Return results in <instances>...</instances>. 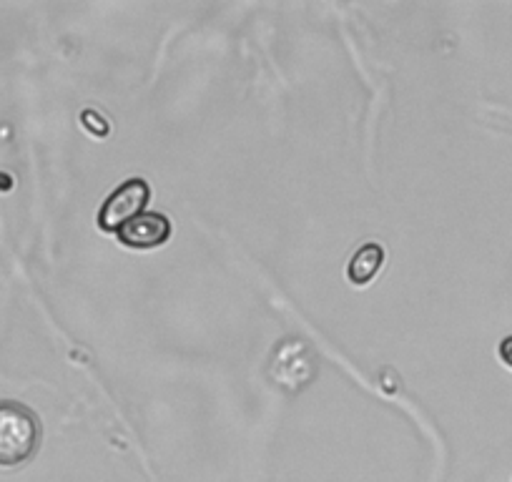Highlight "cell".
<instances>
[{
	"mask_svg": "<svg viewBox=\"0 0 512 482\" xmlns=\"http://www.w3.org/2000/svg\"><path fill=\"white\" fill-rule=\"evenodd\" d=\"M41 417L16 400H0V467H18L41 447Z\"/></svg>",
	"mask_w": 512,
	"mask_h": 482,
	"instance_id": "1",
	"label": "cell"
},
{
	"mask_svg": "<svg viewBox=\"0 0 512 482\" xmlns=\"http://www.w3.org/2000/svg\"><path fill=\"white\" fill-rule=\"evenodd\" d=\"M149 199H151L149 181L141 179V176L126 179L116 191L108 194L106 201H103L101 211H98V226H101L103 231H113V234H116L126 221L144 214Z\"/></svg>",
	"mask_w": 512,
	"mask_h": 482,
	"instance_id": "2",
	"label": "cell"
},
{
	"mask_svg": "<svg viewBox=\"0 0 512 482\" xmlns=\"http://www.w3.org/2000/svg\"><path fill=\"white\" fill-rule=\"evenodd\" d=\"M118 241L123 247L131 249H154L166 244L171 236V221L169 216L156 214V211H144V214L134 216L131 221L116 231Z\"/></svg>",
	"mask_w": 512,
	"mask_h": 482,
	"instance_id": "3",
	"label": "cell"
},
{
	"mask_svg": "<svg viewBox=\"0 0 512 482\" xmlns=\"http://www.w3.org/2000/svg\"><path fill=\"white\" fill-rule=\"evenodd\" d=\"M384 264V247L377 241H367L357 252L352 254L347 264V277L354 287H364L377 277V272Z\"/></svg>",
	"mask_w": 512,
	"mask_h": 482,
	"instance_id": "4",
	"label": "cell"
},
{
	"mask_svg": "<svg viewBox=\"0 0 512 482\" xmlns=\"http://www.w3.org/2000/svg\"><path fill=\"white\" fill-rule=\"evenodd\" d=\"M81 121H83V126H86L88 131H91V134H96V136H108V124H106V118H103L101 113H96V111H83V113H81Z\"/></svg>",
	"mask_w": 512,
	"mask_h": 482,
	"instance_id": "5",
	"label": "cell"
},
{
	"mask_svg": "<svg viewBox=\"0 0 512 482\" xmlns=\"http://www.w3.org/2000/svg\"><path fill=\"white\" fill-rule=\"evenodd\" d=\"M497 354H500L502 362L512 370V334H507V337L502 339L500 347H497Z\"/></svg>",
	"mask_w": 512,
	"mask_h": 482,
	"instance_id": "6",
	"label": "cell"
},
{
	"mask_svg": "<svg viewBox=\"0 0 512 482\" xmlns=\"http://www.w3.org/2000/svg\"><path fill=\"white\" fill-rule=\"evenodd\" d=\"M11 189H13V176L0 171V191H11Z\"/></svg>",
	"mask_w": 512,
	"mask_h": 482,
	"instance_id": "7",
	"label": "cell"
}]
</instances>
